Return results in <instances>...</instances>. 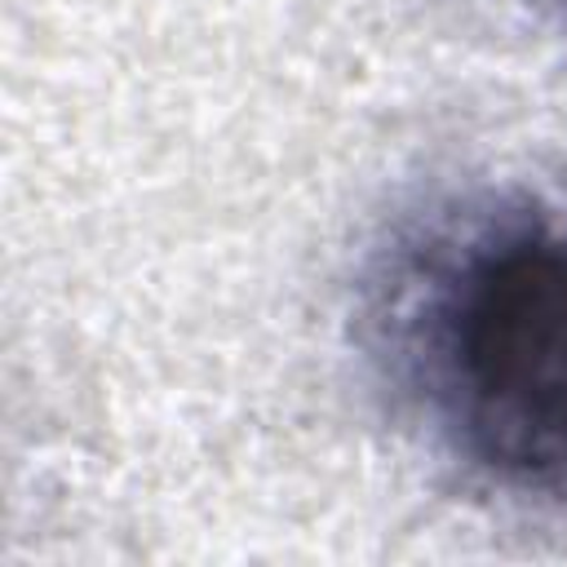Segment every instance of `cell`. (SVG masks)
Here are the masks:
<instances>
[{"mask_svg":"<svg viewBox=\"0 0 567 567\" xmlns=\"http://www.w3.org/2000/svg\"><path fill=\"white\" fill-rule=\"evenodd\" d=\"M412 350L456 452L567 492V221L518 213L456 244L425 279Z\"/></svg>","mask_w":567,"mask_h":567,"instance_id":"6da1fadb","label":"cell"}]
</instances>
